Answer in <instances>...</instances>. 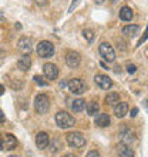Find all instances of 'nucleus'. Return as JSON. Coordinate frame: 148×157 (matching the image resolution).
I'll return each mask as SVG.
<instances>
[{
  "mask_svg": "<svg viewBox=\"0 0 148 157\" xmlns=\"http://www.w3.org/2000/svg\"><path fill=\"white\" fill-rule=\"evenodd\" d=\"M66 140H67V144L70 146V147H73V149H80V147H83V146L86 144V137L83 136L80 132L67 133Z\"/></svg>",
  "mask_w": 148,
  "mask_h": 157,
  "instance_id": "nucleus-1",
  "label": "nucleus"
},
{
  "mask_svg": "<svg viewBox=\"0 0 148 157\" xmlns=\"http://www.w3.org/2000/svg\"><path fill=\"white\" fill-rule=\"evenodd\" d=\"M56 123H57V126L60 128H70L74 126L76 120H74V117L71 116L70 113L58 112L57 114H56Z\"/></svg>",
  "mask_w": 148,
  "mask_h": 157,
  "instance_id": "nucleus-2",
  "label": "nucleus"
},
{
  "mask_svg": "<svg viewBox=\"0 0 148 157\" xmlns=\"http://www.w3.org/2000/svg\"><path fill=\"white\" fill-rule=\"evenodd\" d=\"M36 52L40 57L49 59L54 54V46H53V43H50V41H47V40L40 41L36 47Z\"/></svg>",
  "mask_w": 148,
  "mask_h": 157,
  "instance_id": "nucleus-3",
  "label": "nucleus"
},
{
  "mask_svg": "<svg viewBox=\"0 0 148 157\" xmlns=\"http://www.w3.org/2000/svg\"><path fill=\"white\" fill-rule=\"evenodd\" d=\"M98 50H100L101 57H103L105 62L113 63L115 60V52H114V49H113V46H111L110 43H107V41L101 43L100 47H98Z\"/></svg>",
  "mask_w": 148,
  "mask_h": 157,
  "instance_id": "nucleus-4",
  "label": "nucleus"
},
{
  "mask_svg": "<svg viewBox=\"0 0 148 157\" xmlns=\"http://www.w3.org/2000/svg\"><path fill=\"white\" fill-rule=\"evenodd\" d=\"M34 109H36V112L40 113V114H43V113H46V112H49V109H50V99L46 94H39L36 99H34Z\"/></svg>",
  "mask_w": 148,
  "mask_h": 157,
  "instance_id": "nucleus-5",
  "label": "nucleus"
},
{
  "mask_svg": "<svg viewBox=\"0 0 148 157\" xmlns=\"http://www.w3.org/2000/svg\"><path fill=\"white\" fill-rule=\"evenodd\" d=\"M67 86H68L73 94H83L86 91V83L83 82L81 78H71Z\"/></svg>",
  "mask_w": 148,
  "mask_h": 157,
  "instance_id": "nucleus-6",
  "label": "nucleus"
},
{
  "mask_svg": "<svg viewBox=\"0 0 148 157\" xmlns=\"http://www.w3.org/2000/svg\"><path fill=\"white\" fill-rule=\"evenodd\" d=\"M43 73H44L46 78H49V80H56L58 77V69L53 63H46L43 66Z\"/></svg>",
  "mask_w": 148,
  "mask_h": 157,
  "instance_id": "nucleus-7",
  "label": "nucleus"
},
{
  "mask_svg": "<svg viewBox=\"0 0 148 157\" xmlns=\"http://www.w3.org/2000/svg\"><path fill=\"white\" fill-rule=\"evenodd\" d=\"M17 49L20 50L23 54H30V52L33 50V41L29 37H21L17 43Z\"/></svg>",
  "mask_w": 148,
  "mask_h": 157,
  "instance_id": "nucleus-8",
  "label": "nucleus"
},
{
  "mask_svg": "<svg viewBox=\"0 0 148 157\" xmlns=\"http://www.w3.org/2000/svg\"><path fill=\"white\" fill-rule=\"evenodd\" d=\"M80 62H81V57H80V54L77 52H68L66 54V63H67V66L71 67V69L78 67Z\"/></svg>",
  "mask_w": 148,
  "mask_h": 157,
  "instance_id": "nucleus-9",
  "label": "nucleus"
},
{
  "mask_svg": "<svg viewBox=\"0 0 148 157\" xmlns=\"http://www.w3.org/2000/svg\"><path fill=\"white\" fill-rule=\"evenodd\" d=\"M49 144H50L49 134H47L46 132L37 133V136H36V146H37V147H39L40 150H43V149H46Z\"/></svg>",
  "mask_w": 148,
  "mask_h": 157,
  "instance_id": "nucleus-10",
  "label": "nucleus"
},
{
  "mask_svg": "<svg viewBox=\"0 0 148 157\" xmlns=\"http://www.w3.org/2000/svg\"><path fill=\"white\" fill-rule=\"evenodd\" d=\"M94 80L104 90H108V89H111V86H113V82H111V78L108 77L107 75H95Z\"/></svg>",
  "mask_w": 148,
  "mask_h": 157,
  "instance_id": "nucleus-11",
  "label": "nucleus"
},
{
  "mask_svg": "<svg viewBox=\"0 0 148 157\" xmlns=\"http://www.w3.org/2000/svg\"><path fill=\"white\" fill-rule=\"evenodd\" d=\"M2 144H3V149L13 150V149H16V146H17V139L13 134H6L3 141H2Z\"/></svg>",
  "mask_w": 148,
  "mask_h": 157,
  "instance_id": "nucleus-12",
  "label": "nucleus"
},
{
  "mask_svg": "<svg viewBox=\"0 0 148 157\" xmlns=\"http://www.w3.org/2000/svg\"><path fill=\"white\" fill-rule=\"evenodd\" d=\"M117 153H118L120 157H134L132 149L125 143H120L118 147H117Z\"/></svg>",
  "mask_w": 148,
  "mask_h": 157,
  "instance_id": "nucleus-13",
  "label": "nucleus"
},
{
  "mask_svg": "<svg viewBox=\"0 0 148 157\" xmlns=\"http://www.w3.org/2000/svg\"><path fill=\"white\" fill-rule=\"evenodd\" d=\"M127 113H128V104L127 103H121V101H118V103L114 106V114L118 117V119H123Z\"/></svg>",
  "mask_w": 148,
  "mask_h": 157,
  "instance_id": "nucleus-14",
  "label": "nucleus"
},
{
  "mask_svg": "<svg viewBox=\"0 0 148 157\" xmlns=\"http://www.w3.org/2000/svg\"><path fill=\"white\" fill-rule=\"evenodd\" d=\"M110 123H111V119L107 113H101V114H98V116L95 117V124L98 127H108Z\"/></svg>",
  "mask_w": 148,
  "mask_h": 157,
  "instance_id": "nucleus-15",
  "label": "nucleus"
},
{
  "mask_svg": "<svg viewBox=\"0 0 148 157\" xmlns=\"http://www.w3.org/2000/svg\"><path fill=\"white\" fill-rule=\"evenodd\" d=\"M30 66H31V60H30V57L27 56V54H23L20 59H19V62H17V67L20 69V70L26 71L29 70Z\"/></svg>",
  "mask_w": 148,
  "mask_h": 157,
  "instance_id": "nucleus-16",
  "label": "nucleus"
},
{
  "mask_svg": "<svg viewBox=\"0 0 148 157\" xmlns=\"http://www.w3.org/2000/svg\"><path fill=\"white\" fill-rule=\"evenodd\" d=\"M132 16H134V13H132V10L130 7H123L121 10H120V19L124 21H130L132 19Z\"/></svg>",
  "mask_w": 148,
  "mask_h": 157,
  "instance_id": "nucleus-17",
  "label": "nucleus"
},
{
  "mask_svg": "<svg viewBox=\"0 0 148 157\" xmlns=\"http://www.w3.org/2000/svg\"><path fill=\"white\" fill-rule=\"evenodd\" d=\"M138 30H140V27L137 25H130V26H125L123 29V34L130 36V37H134V36L138 33Z\"/></svg>",
  "mask_w": 148,
  "mask_h": 157,
  "instance_id": "nucleus-18",
  "label": "nucleus"
},
{
  "mask_svg": "<svg viewBox=\"0 0 148 157\" xmlns=\"http://www.w3.org/2000/svg\"><path fill=\"white\" fill-rule=\"evenodd\" d=\"M87 109V113H88V116H95L100 110V104L97 101H90V103L86 106Z\"/></svg>",
  "mask_w": 148,
  "mask_h": 157,
  "instance_id": "nucleus-19",
  "label": "nucleus"
},
{
  "mask_svg": "<svg viewBox=\"0 0 148 157\" xmlns=\"http://www.w3.org/2000/svg\"><path fill=\"white\" fill-rule=\"evenodd\" d=\"M71 109H73L76 113H80L83 112L84 109H86V101L83 99H77V100H74L73 104H71Z\"/></svg>",
  "mask_w": 148,
  "mask_h": 157,
  "instance_id": "nucleus-20",
  "label": "nucleus"
},
{
  "mask_svg": "<svg viewBox=\"0 0 148 157\" xmlns=\"http://www.w3.org/2000/svg\"><path fill=\"white\" fill-rule=\"evenodd\" d=\"M118 101H120L118 93H108V94L105 96V103H107L108 106H115Z\"/></svg>",
  "mask_w": 148,
  "mask_h": 157,
  "instance_id": "nucleus-21",
  "label": "nucleus"
},
{
  "mask_svg": "<svg viewBox=\"0 0 148 157\" xmlns=\"http://www.w3.org/2000/svg\"><path fill=\"white\" fill-rule=\"evenodd\" d=\"M120 137H121V140H123V143L128 144L130 141L134 140V133H131L130 130H124V132L120 133Z\"/></svg>",
  "mask_w": 148,
  "mask_h": 157,
  "instance_id": "nucleus-22",
  "label": "nucleus"
},
{
  "mask_svg": "<svg viewBox=\"0 0 148 157\" xmlns=\"http://www.w3.org/2000/svg\"><path fill=\"white\" fill-rule=\"evenodd\" d=\"M83 36L88 41H93V39H94V32L91 29H86V30H83Z\"/></svg>",
  "mask_w": 148,
  "mask_h": 157,
  "instance_id": "nucleus-23",
  "label": "nucleus"
},
{
  "mask_svg": "<svg viewBox=\"0 0 148 157\" xmlns=\"http://www.w3.org/2000/svg\"><path fill=\"white\" fill-rule=\"evenodd\" d=\"M34 82L37 84H40V86H47V82H44V78L41 77V76H34Z\"/></svg>",
  "mask_w": 148,
  "mask_h": 157,
  "instance_id": "nucleus-24",
  "label": "nucleus"
},
{
  "mask_svg": "<svg viewBox=\"0 0 148 157\" xmlns=\"http://www.w3.org/2000/svg\"><path fill=\"white\" fill-rule=\"evenodd\" d=\"M148 39V26H147V29H145V33H144V36H142V37L140 39V40H138V43H137V46H141L142 44V43H144L145 40H147Z\"/></svg>",
  "mask_w": 148,
  "mask_h": 157,
  "instance_id": "nucleus-25",
  "label": "nucleus"
},
{
  "mask_svg": "<svg viewBox=\"0 0 148 157\" xmlns=\"http://www.w3.org/2000/svg\"><path fill=\"white\" fill-rule=\"evenodd\" d=\"M86 157H101V156H100L98 151H95V150H91V151H88V153H87Z\"/></svg>",
  "mask_w": 148,
  "mask_h": 157,
  "instance_id": "nucleus-26",
  "label": "nucleus"
},
{
  "mask_svg": "<svg viewBox=\"0 0 148 157\" xmlns=\"http://www.w3.org/2000/svg\"><path fill=\"white\" fill-rule=\"evenodd\" d=\"M127 71H128V73H135L137 67L134 66V64H127Z\"/></svg>",
  "mask_w": 148,
  "mask_h": 157,
  "instance_id": "nucleus-27",
  "label": "nucleus"
},
{
  "mask_svg": "<svg viewBox=\"0 0 148 157\" xmlns=\"http://www.w3.org/2000/svg\"><path fill=\"white\" fill-rule=\"evenodd\" d=\"M78 3H80V0H74L73 3H71L70 9H68V12H70V13H71V12H73V9H74V7H76V6H77V4H78Z\"/></svg>",
  "mask_w": 148,
  "mask_h": 157,
  "instance_id": "nucleus-28",
  "label": "nucleus"
},
{
  "mask_svg": "<svg viewBox=\"0 0 148 157\" xmlns=\"http://www.w3.org/2000/svg\"><path fill=\"white\" fill-rule=\"evenodd\" d=\"M36 3L39 6H44V4H47V0H36Z\"/></svg>",
  "mask_w": 148,
  "mask_h": 157,
  "instance_id": "nucleus-29",
  "label": "nucleus"
},
{
  "mask_svg": "<svg viewBox=\"0 0 148 157\" xmlns=\"http://www.w3.org/2000/svg\"><path fill=\"white\" fill-rule=\"evenodd\" d=\"M4 123V114H3V112L0 110V126Z\"/></svg>",
  "mask_w": 148,
  "mask_h": 157,
  "instance_id": "nucleus-30",
  "label": "nucleus"
},
{
  "mask_svg": "<svg viewBox=\"0 0 148 157\" xmlns=\"http://www.w3.org/2000/svg\"><path fill=\"white\" fill-rule=\"evenodd\" d=\"M137 113H138V109H132L131 110V117H135Z\"/></svg>",
  "mask_w": 148,
  "mask_h": 157,
  "instance_id": "nucleus-31",
  "label": "nucleus"
},
{
  "mask_svg": "<svg viewBox=\"0 0 148 157\" xmlns=\"http://www.w3.org/2000/svg\"><path fill=\"white\" fill-rule=\"evenodd\" d=\"M3 93H4V87L2 86V84H0V96L3 94Z\"/></svg>",
  "mask_w": 148,
  "mask_h": 157,
  "instance_id": "nucleus-32",
  "label": "nucleus"
},
{
  "mask_svg": "<svg viewBox=\"0 0 148 157\" xmlns=\"http://www.w3.org/2000/svg\"><path fill=\"white\" fill-rule=\"evenodd\" d=\"M94 2H95V3H97V4H101V3H103V2H104V0H94Z\"/></svg>",
  "mask_w": 148,
  "mask_h": 157,
  "instance_id": "nucleus-33",
  "label": "nucleus"
},
{
  "mask_svg": "<svg viewBox=\"0 0 148 157\" xmlns=\"http://www.w3.org/2000/svg\"><path fill=\"white\" fill-rule=\"evenodd\" d=\"M63 157H77V156H74V154H66V156H63Z\"/></svg>",
  "mask_w": 148,
  "mask_h": 157,
  "instance_id": "nucleus-34",
  "label": "nucleus"
},
{
  "mask_svg": "<svg viewBox=\"0 0 148 157\" xmlns=\"http://www.w3.org/2000/svg\"><path fill=\"white\" fill-rule=\"evenodd\" d=\"M3 149V144H2V139H0V150Z\"/></svg>",
  "mask_w": 148,
  "mask_h": 157,
  "instance_id": "nucleus-35",
  "label": "nucleus"
},
{
  "mask_svg": "<svg viewBox=\"0 0 148 157\" xmlns=\"http://www.w3.org/2000/svg\"><path fill=\"white\" fill-rule=\"evenodd\" d=\"M145 107H147V110H148V100H145Z\"/></svg>",
  "mask_w": 148,
  "mask_h": 157,
  "instance_id": "nucleus-36",
  "label": "nucleus"
},
{
  "mask_svg": "<svg viewBox=\"0 0 148 157\" xmlns=\"http://www.w3.org/2000/svg\"><path fill=\"white\" fill-rule=\"evenodd\" d=\"M10 157H17V156H10Z\"/></svg>",
  "mask_w": 148,
  "mask_h": 157,
  "instance_id": "nucleus-37",
  "label": "nucleus"
}]
</instances>
